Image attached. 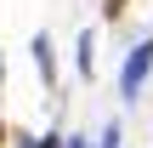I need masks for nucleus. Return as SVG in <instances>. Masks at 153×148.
<instances>
[{"mask_svg": "<svg viewBox=\"0 0 153 148\" xmlns=\"http://www.w3.org/2000/svg\"><path fill=\"white\" fill-rule=\"evenodd\" d=\"M148 68H153V40H142V46L125 57V68H119V91H125V97H136V91H142V80H148Z\"/></svg>", "mask_w": 153, "mask_h": 148, "instance_id": "obj_1", "label": "nucleus"}, {"mask_svg": "<svg viewBox=\"0 0 153 148\" xmlns=\"http://www.w3.org/2000/svg\"><path fill=\"white\" fill-rule=\"evenodd\" d=\"M17 148H40V143H34V137H17ZM45 148H62V143H57V137H45Z\"/></svg>", "mask_w": 153, "mask_h": 148, "instance_id": "obj_2", "label": "nucleus"}, {"mask_svg": "<svg viewBox=\"0 0 153 148\" xmlns=\"http://www.w3.org/2000/svg\"><path fill=\"white\" fill-rule=\"evenodd\" d=\"M68 148H85V143H68Z\"/></svg>", "mask_w": 153, "mask_h": 148, "instance_id": "obj_3", "label": "nucleus"}, {"mask_svg": "<svg viewBox=\"0 0 153 148\" xmlns=\"http://www.w3.org/2000/svg\"><path fill=\"white\" fill-rule=\"evenodd\" d=\"M0 137H6V131H0Z\"/></svg>", "mask_w": 153, "mask_h": 148, "instance_id": "obj_4", "label": "nucleus"}]
</instances>
